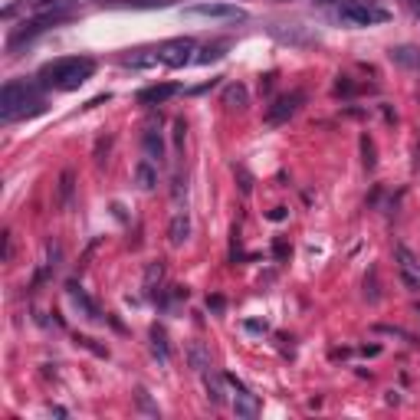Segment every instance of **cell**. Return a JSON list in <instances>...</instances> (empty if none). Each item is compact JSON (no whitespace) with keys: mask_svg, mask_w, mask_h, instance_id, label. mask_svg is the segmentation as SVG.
<instances>
[{"mask_svg":"<svg viewBox=\"0 0 420 420\" xmlns=\"http://www.w3.org/2000/svg\"><path fill=\"white\" fill-rule=\"evenodd\" d=\"M92 72L95 60H89V56H63V60H53L40 69V82L50 89H60V92H72L86 79H92Z\"/></svg>","mask_w":420,"mask_h":420,"instance_id":"2","label":"cell"},{"mask_svg":"<svg viewBox=\"0 0 420 420\" xmlns=\"http://www.w3.org/2000/svg\"><path fill=\"white\" fill-rule=\"evenodd\" d=\"M63 20H69L66 10H53V14H36V17L23 20L20 26H14L7 36V53H14L17 56L23 46H30L36 40V36H43L46 30H53V26H60Z\"/></svg>","mask_w":420,"mask_h":420,"instance_id":"4","label":"cell"},{"mask_svg":"<svg viewBox=\"0 0 420 420\" xmlns=\"http://www.w3.org/2000/svg\"><path fill=\"white\" fill-rule=\"evenodd\" d=\"M243 328H247V332H253V335H263L266 332V322H253V318H249V322H243Z\"/></svg>","mask_w":420,"mask_h":420,"instance_id":"36","label":"cell"},{"mask_svg":"<svg viewBox=\"0 0 420 420\" xmlns=\"http://www.w3.org/2000/svg\"><path fill=\"white\" fill-rule=\"evenodd\" d=\"M417 312H420V306H417Z\"/></svg>","mask_w":420,"mask_h":420,"instance_id":"42","label":"cell"},{"mask_svg":"<svg viewBox=\"0 0 420 420\" xmlns=\"http://www.w3.org/2000/svg\"><path fill=\"white\" fill-rule=\"evenodd\" d=\"M269 220H286V207H276V210H269Z\"/></svg>","mask_w":420,"mask_h":420,"instance_id":"38","label":"cell"},{"mask_svg":"<svg viewBox=\"0 0 420 420\" xmlns=\"http://www.w3.org/2000/svg\"><path fill=\"white\" fill-rule=\"evenodd\" d=\"M184 131H188L184 119H174V145H178V151H184Z\"/></svg>","mask_w":420,"mask_h":420,"instance_id":"32","label":"cell"},{"mask_svg":"<svg viewBox=\"0 0 420 420\" xmlns=\"http://www.w3.org/2000/svg\"><path fill=\"white\" fill-rule=\"evenodd\" d=\"M306 102V92H289V95H279L269 109H266V125H286V122L299 112V105Z\"/></svg>","mask_w":420,"mask_h":420,"instance_id":"9","label":"cell"},{"mask_svg":"<svg viewBox=\"0 0 420 420\" xmlns=\"http://www.w3.org/2000/svg\"><path fill=\"white\" fill-rule=\"evenodd\" d=\"M72 171H63V178H60V207L63 210H69L72 207V190H76V184H72Z\"/></svg>","mask_w":420,"mask_h":420,"instance_id":"23","label":"cell"},{"mask_svg":"<svg viewBox=\"0 0 420 420\" xmlns=\"http://www.w3.org/2000/svg\"><path fill=\"white\" fill-rule=\"evenodd\" d=\"M227 50H230V40H220V43H207L194 63H200V66H210V63L223 60V56H227Z\"/></svg>","mask_w":420,"mask_h":420,"instance_id":"20","label":"cell"},{"mask_svg":"<svg viewBox=\"0 0 420 420\" xmlns=\"http://www.w3.org/2000/svg\"><path fill=\"white\" fill-rule=\"evenodd\" d=\"M358 92V86H355L348 76H338V82H335V95H345V99H352V95Z\"/></svg>","mask_w":420,"mask_h":420,"instance_id":"31","label":"cell"},{"mask_svg":"<svg viewBox=\"0 0 420 420\" xmlns=\"http://www.w3.org/2000/svg\"><path fill=\"white\" fill-rule=\"evenodd\" d=\"M171 198H174V204H181V200L188 198V181H184V174H181V171H174V184H171Z\"/></svg>","mask_w":420,"mask_h":420,"instance_id":"28","label":"cell"},{"mask_svg":"<svg viewBox=\"0 0 420 420\" xmlns=\"http://www.w3.org/2000/svg\"><path fill=\"white\" fill-rule=\"evenodd\" d=\"M135 184H138V190H155V184H158V168H155V161H138L135 164Z\"/></svg>","mask_w":420,"mask_h":420,"instance_id":"19","label":"cell"},{"mask_svg":"<svg viewBox=\"0 0 420 420\" xmlns=\"http://www.w3.org/2000/svg\"><path fill=\"white\" fill-rule=\"evenodd\" d=\"M207 309L214 312V316H223V309H227V299H223V296H207Z\"/></svg>","mask_w":420,"mask_h":420,"instance_id":"33","label":"cell"},{"mask_svg":"<svg viewBox=\"0 0 420 420\" xmlns=\"http://www.w3.org/2000/svg\"><path fill=\"white\" fill-rule=\"evenodd\" d=\"M141 148H145L148 161H155V164L164 161V135L158 125H145V131H141Z\"/></svg>","mask_w":420,"mask_h":420,"instance_id":"13","label":"cell"},{"mask_svg":"<svg viewBox=\"0 0 420 420\" xmlns=\"http://www.w3.org/2000/svg\"><path fill=\"white\" fill-rule=\"evenodd\" d=\"M178 92H181L178 82H155V86L141 89L135 99H138V105H164L171 95H178Z\"/></svg>","mask_w":420,"mask_h":420,"instance_id":"12","label":"cell"},{"mask_svg":"<svg viewBox=\"0 0 420 420\" xmlns=\"http://www.w3.org/2000/svg\"><path fill=\"white\" fill-rule=\"evenodd\" d=\"M365 299H368V302L381 299V289H377V269H375V266L368 269V279H365Z\"/></svg>","mask_w":420,"mask_h":420,"instance_id":"27","label":"cell"},{"mask_svg":"<svg viewBox=\"0 0 420 420\" xmlns=\"http://www.w3.org/2000/svg\"><path fill=\"white\" fill-rule=\"evenodd\" d=\"M161 279H164L161 259H158V263H148V269H145V289H148V292H158L155 286H161Z\"/></svg>","mask_w":420,"mask_h":420,"instance_id":"24","label":"cell"},{"mask_svg":"<svg viewBox=\"0 0 420 420\" xmlns=\"http://www.w3.org/2000/svg\"><path fill=\"white\" fill-rule=\"evenodd\" d=\"M223 105L230 112H243L249 105V89L243 82H230V86L223 89Z\"/></svg>","mask_w":420,"mask_h":420,"instance_id":"16","label":"cell"},{"mask_svg":"<svg viewBox=\"0 0 420 420\" xmlns=\"http://www.w3.org/2000/svg\"><path fill=\"white\" fill-rule=\"evenodd\" d=\"M181 17L184 20H214V23H243V20H247V10L237 7V4H227V0H204V4L184 7Z\"/></svg>","mask_w":420,"mask_h":420,"instance_id":"5","label":"cell"},{"mask_svg":"<svg viewBox=\"0 0 420 420\" xmlns=\"http://www.w3.org/2000/svg\"><path fill=\"white\" fill-rule=\"evenodd\" d=\"M217 86V79H210V82H204V86H194L190 89V95H200V92H207V89H214Z\"/></svg>","mask_w":420,"mask_h":420,"instance_id":"37","label":"cell"},{"mask_svg":"<svg viewBox=\"0 0 420 420\" xmlns=\"http://www.w3.org/2000/svg\"><path fill=\"white\" fill-rule=\"evenodd\" d=\"M184 299H188V289H184V286H174L171 296H161L158 302H161V309H164V312H171L174 306H178V302H184Z\"/></svg>","mask_w":420,"mask_h":420,"instance_id":"26","label":"cell"},{"mask_svg":"<svg viewBox=\"0 0 420 420\" xmlns=\"http://www.w3.org/2000/svg\"><path fill=\"white\" fill-rule=\"evenodd\" d=\"M332 14L338 23L355 26V30H361V26H377V23H387V20H391V10L375 4V0H338Z\"/></svg>","mask_w":420,"mask_h":420,"instance_id":"3","label":"cell"},{"mask_svg":"<svg viewBox=\"0 0 420 420\" xmlns=\"http://www.w3.org/2000/svg\"><path fill=\"white\" fill-rule=\"evenodd\" d=\"M227 377V384L233 387V414L237 417H243V420H253V417H259V401H257V394L249 391L247 384H243L237 375H223Z\"/></svg>","mask_w":420,"mask_h":420,"instance_id":"8","label":"cell"},{"mask_svg":"<svg viewBox=\"0 0 420 420\" xmlns=\"http://www.w3.org/2000/svg\"><path fill=\"white\" fill-rule=\"evenodd\" d=\"M158 53H161V66L181 69V66H188V63L198 60V56H194V53H198V43H194L190 36H174V40L158 46Z\"/></svg>","mask_w":420,"mask_h":420,"instance_id":"7","label":"cell"},{"mask_svg":"<svg viewBox=\"0 0 420 420\" xmlns=\"http://www.w3.org/2000/svg\"><path fill=\"white\" fill-rule=\"evenodd\" d=\"M223 384H227V377H223V375H214V371H204L207 401L214 404V407H223V404H227V394H223Z\"/></svg>","mask_w":420,"mask_h":420,"instance_id":"17","label":"cell"},{"mask_svg":"<svg viewBox=\"0 0 420 420\" xmlns=\"http://www.w3.org/2000/svg\"><path fill=\"white\" fill-rule=\"evenodd\" d=\"M76 345L89 348V352H92V355H99V358H109V348H102V345H95V338H89V335H76Z\"/></svg>","mask_w":420,"mask_h":420,"instance_id":"29","label":"cell"},{"mask_svg":"<svg viewBox=\"0 0 420 420\" xmlns=\"http://www.w3.org/2000/svg\"><path fill=\"white\" fill-rule=\"evenodd\" d=\"M414 171L420 174V138H417V148H414Z\"/></svg>","mask_w":420,"mask_h":420,"instance_id":"39","label":"cell"},{"mask_svg":"<svg viewBox=\"0 0 420 420\" xmlns=\"http://www.w3.org/2000/svg\"><path fill=\"white\" fill-rule=\"evenodd\" d=\"M361 161H365L368 171H375L377 158H375V141H371V135H361Z\"/></svg>","mask_w":420,"mask_h":420,"instance_id":"25","label":"cell"},{"mask_svg":"<svg viewBox=\"0 0 420 420\" xmlns=\"http://www.w3.org/2000/svg\"><path fill=\"white\" fill-rule=\"evenodd\" d=\"M233 171L240 174V190H243V194H249V190H253V178H249L243 168H233Z\"/></svg>","mask_w":420,"mask_h":420,"instance_id":"35","label":"cell"},{"mask_svg":"<svg viewBox=\"0 0 420 420\" xmlns=\"http://www.w3.org/2000/svg\"><path fill=\"white\" fill-rule=\"evenodd\" d=\"M273 253H276V259H289V253H292V247L289 243L283 240V237H279V240L273 243Z\"/></svg>","mask_w":420,"mask_h":420,"instance_id":"34","label":"cell"},{"mask_svg":"<svg viewBox=\"0 0 420 420\" xmlns=\"http://www.w3.org/2000/svg\"><path fill=\"white\" fill-rule=\"evenodd\" d=\"M151 352H155V358L161 361V365H168L171 361V352H168V335H164V328H151Z\"/></svg>","mask_w":420,"mask_h":420,"instance_id":"21","label":"cell"},{"mask_svg":"<svg viewBox=\"0 0 420 420\" xmlns=\"http://www.w3.org/2000/svg\"><path fill=\"white\" fill-rule=\"evenodd\" d=\"M411 10H414V14H417V17H420V0H411Z\"/></svg>","mask_w":420,"mask_h":420,"instance_id":"40","label":"cell"},{"mask_svg":"<svg viewBox=\"0 0 420 420\" xmlns=\"http://www.w3.org/2000/svg\"><path fill=\"white\" fill-rule=\"evenodd\" d=\"M161 63V53H158V46H148V50H131L122 56V66L129 69H151Z\"/></svg>","mask_w":420,"mask_h":420,"instance_id":"15","label":"cell"},{"mask_svg":"<svg viewBox=\"0 0 420 420\" xmlns=\"http://www.w3.org/2000/svg\"><path fill=\"white\" fill-rule=\"evenodd\" d=\"M394 259H397V273H401L404 286L411 292H420V263L407 247H394Z\"/></svg>","mask_w":420,"mask_h":420,"instance_id":"10","label":"cell"},{"mask_svg":"<svg viewBox=\"0 0 420 420\" xmlns=\"http://www.w3.org/2000/svg\"><path fill=\"white\" fill-rule=\"evenodd\" d=\"M375 332H381V335H394V338H404V342L417 345V338H414L411 332H404V328H397V325H375Z\"/></svg>","mask_w":420,"mask_h":420,"instance_id":"30","label":"cell"},{"mask_svg":"<svg viewBox=\"0 0 420 420\" xmlns=\"http://www.w3.org/2000/svg\"><path fill=\"white\" fill-rule=\"evenodd\" d=\"M43 112H46V102L40 95V82H30V79L4 82V92H0V119L4 122L33 119V115H43Z\"/></svg>","mask_w":420,"mask_h":420,"instance_id":"1","label":"cell"},{"mask_svg":"<svg viewBox=\"0 0 420 420\" xmlns=\"http://www.w3.org/2000/svg\"><path fill=\"white\" fill-rule=\"evenodd\" d=\"M266 30H269V36H273L276 43L292 46V50H312V46H318V33H312L309 26H302V23H269Z\"/></svg>","mask_w":420,"mask_h":420,"instance_id":"6","label":"cell"},{"mask_svg":"<svg viewBox=\"0 0 420 420\" xmlns=\"http://www.w3.org/2000/svg\"><path fill=\"white\" fill-rule=\"evenodd\" d=\"M312 4H338V0H312Z\"/></svg>","mask_w":420,"mask_h":420,"instance_id":"41","label":"cell"},{"mask_svg":"<svg viewBox=\"0 0 420 420\" xmlns=\"http://www.w3.org/2000/svg\"><path fill=\"white\" fill-rule=\"evenodd\" d=\"M66 292H69V299H72V306L79 309V316H86L89 322H102V309L89 299V292L82 289L76 279H69V283H66Z\"/></svg>","mask_w":420,"mask_h":420,"instance_id":"11","label":"cell"},{"mask_svg":"<svg viewBox=\"0 0 420 420\" xmlns=\"http://www.w3.org/2000/svg\"><path fill=\"white\" fill-rule=\"evenodd\" d=\"M188 237H190V220H188V214L178 210V214L171 217V227H168V240H171V247H184Z\"/></svg>","mask_w":420,"mask_h":420,"instance_id":"18","label":"cell"},{"mask_svg":"<svg viewBox=\"0 0 420 420\" xmlns=\"http://www.w3.org/2000/svg\"><path fill=\"white\" fill-rule=\"evenodd\" d=\"M188 358H190V368H194V371H200V375H204V371L210 368V355H207V348H204L200 342H190Z\"/></svg>","mask_w":420,"mask_h":420,"instance_id":"22","label":"cell"},{"mask_svg":"<svg viewBox=\"0 0 420 420\" xmlns=\"http://www.w3.org/2000/svg\"><path fill=\"white\" fill-rule=\"evenodd\" d=\"M391 63H397L401 69H411V72H420V46H411V43H401V46H391L387 50Z\"/></svg>","mask_w":420,"mask_h":420,"instance_id":"14","label":"cell"}]
</instances>
